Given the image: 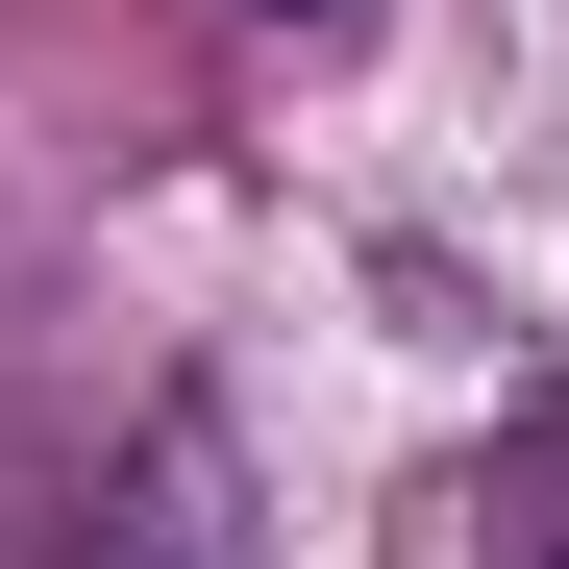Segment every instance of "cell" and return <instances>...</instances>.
<instances>
[{
    "instance_id": "1",
    "label": "cell",
    "mask_w": 569,
    "mask_h": 569,
    "mask_svg": "<svg viewBox=\"0 0 569 569\" xmlns=\"http://www.w3.org/2000/svg\"><path fill=\"white\" fill-rule=\"evenodd\" d=\"M272 26H347V0H272Z\"/></svg>"
}]
</instances>
